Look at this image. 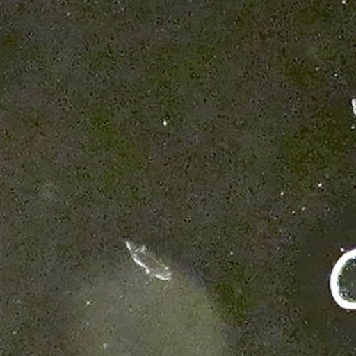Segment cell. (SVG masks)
<instances>
[{
  "label": "cell",
  "instance_id": "cell-1",
  "mask_svg": "<svg viewBox=\"0 0 356 356\" xmlns=\"http://www.w3.org/2000/svg\"><path fill=\"white\" fill-rule=\"evenodd\" d=\"M352 110H353V114L356 115V97L352 100Z\"/></svg>",
  "mask_w": 356,
  "mask_h": 356
}]
</instances>
